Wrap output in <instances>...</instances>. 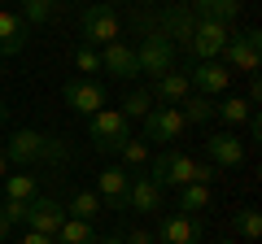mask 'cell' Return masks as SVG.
Masks as SVG:
<instances>
[{"label":"cell","mask_w":262,"mask_h":244,"mask_svg":"<svg viewBox=\"0 0 262 244\" xmlns=\"http://www.w3.org/2000/svg\"><path fill=\"white\" fill-rule=\"evenodd\" d=\"M5 157H9V166H66L70 161V149H66V140H57V135H44V131H31V127H22V131H13L9 140H5Z\"/></svg>","instance_id":"cell-1"},{"label":"cell","mask_w":262,"mask_h":244,"mask_svg":"<svg viewBox=\"0 0 262 244\" xmlns=\"http://www.w3.org/2000/svg\"><path fill=\"white\" fill-rule=\"evenodd\" d=\"M149 179L158 183L162 192H166V188H188V183H210V179H214V170L201 166V161L188 157V153L170 149V153L149 157Z\"/></svg>","instance_id":"cell-2"},{"label":"cell","mask_w":262,"mask_h":244,"mask_svg":"<svg viewBox=\"0 0 262 244\" xmlns=\"http://www.w3.org/2000/svg\"><path fill=\"white\" fill-rule=\"evenodd\" d=\"M88 135H92L96 153H118L122 144L131 140V122L122 118L118 109H96L88 118Z\"/></svg>","instance_id":"cell-3"},{"label":"cell","mask_w":262,"mask_h":244,"mask_svg":"<svg viewBox=\"0 0 262 244\" xmlns=\"http://www.w3.org/2000/svg\"><path fill=\"white\" fill-rule=\"evenodd\" d=\"M79 27H83V44L88 48H105V44H114V39L122 35L118 13H114L110 5H88L83 18H79Z\"/></svg>","instance_id":"cell-4"},{"label":"cell","mask_w":262,"mask_h":244,"mask_svg":"<svg viewBox=\"0 0 262 244\" xmlns=\"http://www.w3.org/2000/svg\"><path fill=\"white\" fill-rule=\"evenodd\" d=\"M140 122H144V144H149V140L153 144H170V140H179V135L188 131L179 105H153Z\"/></svg>","instance_id":"cell-5"},{"label":"cell","mask_w":262,"mask_h":244,"mask_svg":"<svg viewBox=\"0 0 262 244\" xmlns=\"http://www.w3.org/2000/svg\"><path fill=\"white\" fill-rule=\"evenodd\" d=\"M136 66H140V75L149 79H162L175 70V44H170L166 35H149L140 48H136Z\"/></svg>","instance_id":"cell-6"},{"label":"cell","mask_w":262,"mask_h":244,"mask_svg":"<svg viewBox=\"0 0 262 244\" xmlns=\"http://www.w3.org/2000/svg\"><path fill=\"white\" fill-rule=\"evenodd\" d=\"M61 101L70 105L75 113L92 118L96 109H105V87L96 83V79H83V75H75V79H66V87H61Z\"/></svg>","instance_id":"cell-7"},{"label":"cell","mask_w":262,"mask_h":244,"mask_svg":"<svg viewBox=\"0 0 262 244\" xmlns=\"http://www.w3.org/2000/svg\"><path fill=\"white\" fill-rule=\"evenodd\" d=\"M219 57H223V66L236 70V75H258V31H245V35L227 39Z\"/></svg>","instance_id":"cell-8"},{"label":"cell","mask_w":262,"mask_h":244,"mask_svg":"<svg viewBox=\"0 0 262 244\" xmlns=\"http://www.w3.org/2000/svg\"><path fill=\"white\" fill-rule=\"evenodd\" d=\"M61 223H66L61 201H53V197H31V201H27V218H22V227H27V231L57 235V227H61Z\"/></svg>","instance_id":"cell-9"},{"label":"cell","mask_w":262,"mask_h":244,"mask_svg":"<svg viewBox=\"0 0 262 244\" xmlns=\"http://www.w3.org/2000/svg\"><path fill=\"white\" fill-rule=\"evenodd\" d=\"M227 39H232L227 27H223V22H210V18H201L192 31H188V44H192L196 61H219V53H223Z\"/></svg>","instance_id":"cell-10"},{"label":"cell","mask_w":262,"mask_h":244,"mask_svg":"<svg viewBox=\"0 0 262 244\" xmlns=\"http://www.w3.org/2000/svg\"><path fill=\"white\" fill-rule=\"evenodd\" d=\"M153 240L158 244H201V223H196L192 214H166L158 223V231H153Z\"/></svg>","instance_id":"cell-11"},{"label":"cell","mask_w":262,"mask_h":244,"mask_svg":"<svg viewBox=\"0 0 262 244\" xmlns=\"http://www.w3.org/2000/svg\"><path fill=\"white\" fill-rule=\"evenodd\" d=\"M127 188H131V170H122V166H105L96 175V197L110 209H127Z\"/></svg>","instance_id":"cell-12"},{"label":"cell","mask_w":262,"mask_h":244,"mask_svg":"<svg viewBox=\"0 0 262 244\" xmlns=\"http://www.w3.org/2000/svg\"><path fill=\"white\" fill-rule=\"evenodd\" d=\"M188 83H192V92H201V96H219V92H227V83H232V70H227L223 61H196L192 75H188Z\"/></svg>","instance_id":"cell-13"},{"label":"cell","mask_w":262,"mask_h":244,"mask_svg":"<svg viewBox=\"0 0 262 244\" xmlns=\"http://www.w3.org/2000/svg\"><path fill=\"white\" fill-rule=\"evenodd\" d=\"M101 70L110 79H136L140 75V66H136V48L122 44V39H114V44L101 48Z\"/></svg>","instance_id":"cell-14"},{"label":"cell","mask_w":262,"mask_h":244,"mask_svg":"<svg viewBox=\"0 0 262 244\" xmlns=\"http://www.w3.org/2000/svg\"><path fill=\"white\" fill-rule=\"evenodd\" d=\"M206 157L214 161V166H223V170H236L245 161V144L236 140L232 131H219V135H210V140H206Z\"/></svg>","instance_id":"cell-15"},{"label":"cell","mask_w":262,"mask_h":244,"mask_svg":"<svg viewBox=\"0 0 262 244\" xmlns=\"http://www.w3.org/2000/svg\"><path fill=\"white\" fill-rule=\"evenodd\" d=\"M127 209H136V214H158V209H162V188L153 183L149 175H136V179H131Z\"/></svg>","instance_id":"cell-16"},{"label":"cell","mask_w":262,"mask_h":244,"mask_svg":"<svg viewBox=\"0 0 262 244\" xmlns=\"http://www.w3.org/2000/svg\"><path fill=\"white\" fill-rule=\"evenodd\" d=\"M22 48H27V22L13 9L0 5V57H13V53H22Z\"/></svg>","instance_id":"cell-17"},{"label":"cell","mask_w":262,"mask_h":244,"mask_svg":"<svg viewBox=\"0 0 262 244\" xmlns=\"http://www.w3.org/2000/svg\"><path fill=\"white\" fill-rule=\"evenodd\" d=\"M149 96H153L158 105H179L184 96H192V83H188V75H184V70H170V75L153 79Z\"/></svg>","instance_id":"cell-18"},{"label":"cell","mask_w":262,"mask_h":244,"mask_svg":"<svg viewBox=\"0 0 262 244\" xmlns=\"http://www.w3.org/2000/svg\"><path fill=\"white\" fill-rule=\"evenodd\" d=\"M101 197H96L92 188H79L75 197H70V205H66V218H79V223H96V214H101Z\"/></svg>","instance_id":"cell-19"},{"label":"cell","mask_w":262,"mask_h":244,"mask_svg":"<svg viewBox=\"0 0 262 244\" xmlns=\"http://www.w3.org/2000/svg\"><path fill=\"white\" fill-rule=\"evenodd\" d=\"M31 197H39V179L27 170H9L5 175V201H31Z\"/></svg>","instance_id":"cell-20"},{"label":"cell","mask_w":262,"mask_h":244,"mask_svg":"<svg viewBox=\"0 0 262 244\" xmlns=\"http://www.w3.org/2000/svg\"><path fill=\"white\" fill-rule=\"evenodd\" d=\"M179 113H184L188 127H201V122L214 118V101H210V96H201V92H192V96H184V101H179Z\"/></svg>","instance_id":"cell-21"},{"label":"cell","mask_w":262,"mask_h":244,"mask_svg":"<svg viewBox=\"0 0 262 244\" xmlns=\"http://www.w3.org/2000/svg\"><path fill=\"white\" fill-rule=\"evenodd\" d=\"M57 244H96L101 235H96V227L92 223H79V218H66L61 227H57V235H53Z\"/></svg>","instance_id":"cell-22"},{"label":"cell","mask_w":262,"mask_h":244,"mask_svg":"<svg viewBox=\"0 0 262 244\" xmlns=\"http://www.w3.org/2000/svg\"><path fill=\"white\" fill-rule=\"evenodd\" d=\"M201 209H210V183H188V188H179V214H201Z\"/></svg>","instance_id":"cell-23"},{"label":"cell","mask_w":262,"mask_h":244,"mask_svg":"<svg viewBox=\"0 0 262 244\" xmlns=\"http://www.w3.org/2000/svg\"><path fill=\"white\" fill-rule=\"evenodd\" d=\"M249 113H253V105L241 101V96H227V101L214 105V118H223L227 127H245V122H249Z\"/></svg>","instance_id":"cell-24"},{"label":"cell","mask_w":262,"mask_h":244,"mask_svg":"<svg viewBox=\"0 0 262 244\" xmlns=\"http://www.w3.org/2000/svg\"><path fill=\"white\" fill-rule=\"evenodd\" d=\"M196 13H201V18H210V22H232L236 13H241V5H236V0H196Z\"/></svg>","instance_id":"cell-25"},{"label":"cell","mask_w":262,"mask_h":244,"mask_svg":"<svg viewBox=\"0 0 262 244\" xmlns=\"http://www.w3.org/2000/svg\"><path fill=\"white\" fill-rule=\"evenodd\" d=\"M149 109H153V96L144 92V87H136V92H127V96H122V109H118V113L131 122V118H144Z\"/></svg>","instance_id":"cell-26"},{"label":"cell","mask_w":262,"mask_h":244,"mask_svg":"<svg viewBox=\"0 0 262 244\" xmlns=\"http://www.w3.org/2000/svg\"><path fill=\"white\" fill-rule=\"evenodd\" d=\"M118 157H122V170H144L149 166V144L144 140H127L118 149Z\"/></svg>","instance_id":"cell-27"},{"label":"cell","mask_w":262,"mask_h":244,"mask_svg":"<svg viewBox=\"0 0 262 244\" xmlns=\"http://www.w3.org/2000/svg\"><path fill=\"white\" fill-rule=\"evenodd\" d=\"M75 70H79L83 79H96V70H101V53L88 48V44H79V48H75Z\"/></svg>","instance_id":"cell-28"},{"label":"cell","mask_w":262,"mask_h":244,"mask_svg":"<svg viewBox=\"0 0 262 244\" xmlns=\"http://www.w3.org/2000/svg\"><path fill=\"white\" fill-rule=\"evenodd\" d=\"M236 231H241L249 244L258 240V235H262V218H258V209H241V214H236Z\"/></svg>","instance_id":"cell-29"},{"label":"cell","mask_w":262,"mask_h":244,"mask_svg":"<svg viewBox=\"0 0 262 244\" xmlns=\"http://www.w3.org/2000/svg\"><path fill=\"white\" fill-rule=\"evenodd\" d=\"M27 5V22H48L53 18V0H22Z\"/></svg>","instance_id":"cell-30"},{"label":"cell","mask_w":262,"mask_h":244,"mask_svg":"<svg viewBox=\"0 0 262 244\" xmlns=\"http://www.w3.org/2000/svg\"><path fill=\"white\" fill-rule=\"evenodd\" d=\"M0 214L9 218L13 227H22V218H27V201H5V205H0Z\"/></svg>","instance_id":"cell-31"},{"label":"cell","mask_w":262,"mask_h":244,"mask_svg":"<svg viewBox=\"0 0 262 244\" xmlns=\"http://www.w3.org/2000/svg\"><path fill=\"white\" fill-rule=\"evenodd\" d=\"M122 244H158V240H153V231H144V227H131V231L122 235Z\"/></svg>","instance_id":"cell-32"},{"label":"cell","mask_w":262,"mask_h":244,"mask_svg":"<svg viewBox=\"0 0 262 244\" xmlns=\"http://www.w3.org/2000/svg\"><path fill=\"white\" fill-rule=\"evenodd\" d=\"M18 244H57V240H53V235H39V231H27Z\"/></svg>","instance_id":"cell-33"},{"label":"cell","mask_w":262,"mask_h":244,"mask_svg":"<svg viewBox=\"0 0 262 244\" xmlns=\"http://www.w3.org/2000/svg\"><path fill=\"white\" fill-rule=\"evenodd\" d=\"M9 235H13V223L5 214H0V244H9Z\"/></svg>","instance_id":"cell-34"},{"label":"cell","mask_w":262,"mask_h":244,"mask_svg":"<svg viewBox=\"0 0 262 244\" xmlns=\"http://www.w3.org/2000/svg\"><path fill=\"white\" fill-rule=\"evenodd\" d=\"M258 96H262V83H258V75H249V105L258 101Z\"/></svg>","instance_id":"cell-35"},{"label":"cell","mask_w":262,"mask_h":244,"mask_svg":"<svg viewBox=\"0 0 262 244\" xmlns=\"http://www.w3.org/2000/svg\"><path fill=\"white\" fill-rule=\"evenodd\" d=\"M9 170H13V166H9V157H5V149H0V179L9 175Z\"/></svg>","instance_id":"cell-36"},{"label":"cell","mask_w":262,"mask_h":244,"mask_svg":"<svg viewBox=\"0 0 262 244\" xmlns=\"http://www.w3.org/2000/svg\"><path fill=\"white\" fill-rule=\"evenodd\" d=\"M96 244H122V235H105V240H96Z\"/></svg>","instance_id":"cell-37"},{"label":"cell","mask_w":262,"mask_h":244,"mask_svg":"<svg viewBox=\"0 0 262 244\" xmlns=\"http://www.w3.org/2000/svg\"><path fill=\"white\" fill-rule=\"evenodd\" d=\"M5 118H9V109H5V105H0V122H5Z\"/></svg>","instance_id":"cell-38"},{"label":"cell","mask_w":262,"mask_h":244,"mask_svg":"<svg viewBox=\"0 0 262 244\" xmlns=\"http://www.w3.org/2000/svg\"><path fill=\"white\" fill-rule=\"evenodd\" d=\"M214 244H236V240H214Z\"/></svg>","instance_id":"cell-39"},{"label":"cell","mask_w":262,"mask_h":244,"mask_svg":"<svg viewBox=\"0 0 262 244\" xmlns=\"http://www.w3.org/2000/svg\"><path fill=\"white\" fill-rule=\"evenodd\" d=\"M0 79H5V66H0Z\"/></svg>","instance_id":"cell-40"},{"label":"cell","mask_w":262,"mask_h":244,"mask_svg":"<svg viewBox=\"0 0 262 244\" xmlns=\"http://www.w3.org/2000/svg\"><path fill=\"white\" fill-rule=\"evenodd\" d=\"M53 5H57V0H53Z\"/></svg>","instance_id":"cell-41"}]
</instances>
